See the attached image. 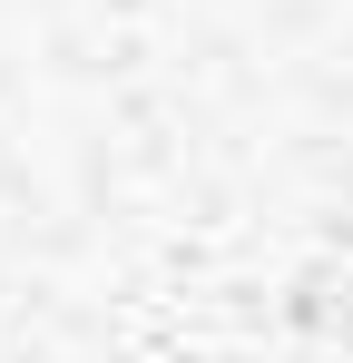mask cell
I'll return each instance as SVG.
<instances>
[]
</instances>
